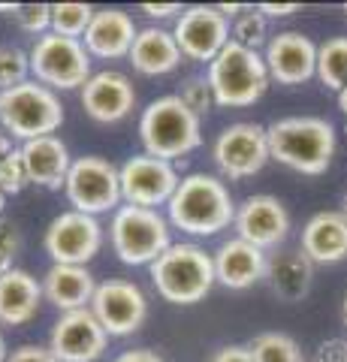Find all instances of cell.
Here are the masks:
<instances>
[{
    "instance_id": "1",
    "label": "cell",
    "mask_w": 347,
    "mask_h": 362,
    "mask_svg": "<svg viewBox=\"0 0 347 362\" xmlns=\"http://www.w3.org/2000/svg\"><path fill=\"white\" fill-rule=\"evenodd\" d=\"M269 154L302 175H323L335 154V130L323 118H281L266 127Z\"/></svg>"
},
{
    "instance_id": "2",
    "label": "cell",
    "mask_w": 347,
    "mask_h": 362,
    "mask_svg": "<svg viewBox=\"0 0 347 362\" xmlns=\"http://www.w3.org/2000/svg\"><path fill=\"white\" fill-rule=\"evenodd\" d=\"M170 221L190 235H215L236 221V206L223 181L194 173L178 181L170 199Z\"/></svg>"
},
{
    "instance_id": "3",
    "label": "cell",
    "mask_w": 347,
    "mask_h": 362,
    "mask_svg": "<svg viewBox=\"0 0 347 362\" xmlns=\"http://www.w3.org/2000/svg\"><path fill=\"white\" fill-rule=\"evenodd\" d=\"M269 66L254 49H245L239 42H227L223 52L208 64V88L215 94L218 106L245 109L254 106L269 88Z\"/></svg>"
},
{
    "instance_id": "4",
    "label": "cell",
    "mask_w": 347,
    "mask_h": 362,
    "mask_svg": "<svg viewBox=\"0 0 347 362\" xmlns=\"http://www.w3.org/2000/svg\"><path fill=\"white\" fill-rule=\"evenodd\" d=\"M151 281L172 305H194L215 287V257L199 245H170L151 263Z\"/></svg>"
},
{
    "instance_id": "5",
    "label": "cell",
    "mask_w": 347,
    "mask_h": 362,
    "mask_svg": "<svg viewBox=\"0 0 347 362\" xmlns=\"http://www.w3.org/2000/svg\"><path fill=\"white\" fill-rule=\"evenodd\" d=\"M139 136L145 145V154L158 157V160H172L184 157L203 142L199 118L190 112L182 97H160L142 112Z\"/></svg>"
},
{
    "instance_id": "6",
    "label": "cell",
    "mask_w": 347,
    "mask_h": 362,
    "mask_svg": "<svg viewBox=\"0 0 347 362\" xmlns=\"http://www.w3.org/2000/svg\"><path fill=\"white\" fill-rule=\"evenodd\" d=\"M0 124L21 142L54 136L64 124V106L52 88L28 78L16 88L0 90Z\"/></svg>"
},
{
    "instance_id": "7",
    "label": "cell",
    "mask_w": 347,
    "mask_h": 362,
    "mask_svg": "<svg viewBox=\"0 0 347 362\" xmlns=\"http://www.w3.org/2000/svg\"><path fill=\"white\" fill-rule=\"evenodd\" d=\"M109 239L121 263L145 266L154 263L166 247H170V226L158 214V209H139V206H121L112 218Z\"/></svg>"
},
{
    "instance_id": "8",
    "label": "cell",
    "mask_w": 347,
    "mask_h": 362,
    "mask_svg": "<svg viewBox=\"0 0 347 362\" xmlns=\"http://www.w3.org/2000/svg\"><path fill=\"white\" fill-rule=\"evenodd\" d=\"M30 73L33 82L52 90L85 88V82L91 78V54L85 52L82 40L58 37L49 30L30 49Z\"/></svg>"
},
{
    "instance_id": "9",
    "label": "cell",
    "mask_w": 347,
    "mask_h": 362,
    "mask_svg": "<svg viewBox=\"0 0 347 362\" xmlns=\"http://www.w3.org/2000/svg\"><path fill=\"white\" fill-rule=\"evenodd\" d=\"M64 190L73 211L91 214V218H97L100 211L115 209L124 199L121 197L118 169L109 160H103V157H79V160H73Z\"/></svg>"
},
{
    "instance_id": "10",
    "label": "cell",
    "mask_w": 347,
    "mask_h": 362,
    "mask_svg": "<svg viewBox=\"0 0 347 362\" xmlns=\"http://www.w3.org/2000/svg\"><path fill=\"white\" fill-rule=\"evenodd\" d=\"M269 136L266 127L251 121L230 124L215 142V163L230 181L257 175L269 160Z\"/></svg>"
},
{
    "instance_id": "11",
    "label": "cell",
    "mask_w": 347,
    "mask_h": 362,
    "mask_svg": "<svg viewBox=\"0 0 347 362\" xmlns=\"http://www.w3.org/2000/svg\"><path fill=\"white\" fill-rule=\"evenodd\" d=\"M121 175V197L127 199V206L139 209H154V206H170L172 194L178 190V173L170 160H158L151 154H139L118 169Z\"/></svg>"
},
{
    "instance_id": "12",
    "label": "cell",
    "mask_w": 347,
    "mask_h": 362,
    "mask_svg": "<svg viewBox=\"0 0 347 362\" xmlns=\"http://www.w3.org/2000/svg\"><path fill=\"white\" fill-rule=\"evenodd\" d=\"M100 245H103V226L82 211L58 214L46 230V251L54 266H85L100 251Z\"/></svg>"
},
{
    "instance_id": "13",
    "label": "cell",
    "mask_w": 347,
    "mask_h": 362,
    "mask_svg": "<svg viewBox=\"0 0 347 362\" xmlns=\"http://www.w3.org/2000/svg\"><path fill=\"white\" fill-rule=\"evenodd\" d=\"M91 311L106 329V335H133L148 317V302H145V293L136 284L112 278L106 284H97Z\"/></svg>"
},
{
    "instance_id": "14",
    "label": "cell",
    "mask_w": 347,
    "mask_h": 362,
    "mask_svg": "<svg viewBox=\"0 0 347 362\" xmlns=\"http://www.w3.org/2000/svg\"><path fill=\"white\" fill-rule=\"evenodd\" d=\"M172 37L184 58L211 64L230 42V21L218 13V6H190L178 16Z\"/></svg>"
},
{
    "instance_id": "15",
    "label": "cell",
    "mask_w": 347,
    "mask_h": 362,
    "mask_svg": "<svg viewBox=\"0 0 347 362\" xmlns=\"http://www.w3.org/2000/svg\"><path fill=\"white\" fill-rule=\"evenodd\" d=\"M106 341H109V335L100 326L94 311L79 308V311L61 314V320L52 329L49 350L61 362H94L103 356Z\"/></svg>"
},
{
    "instance_id": "16",
    "label": "cell",
    "mask_w": 347,
    "mask_h": 362,
    "mask_svg": "<svg viewBox=\"0 0 347 362\" xmlns=\"http://www.w3.org/2000/svg\"><path fill=\"white\" fill-rule=\"evenodd\" d=\"M266 66L278 85H302L317 76V45L305 33L284 30L269 40Z\"/></svg>"
},
{
    "instance_id": "17",
    "label": "cell",
    "mask_w": 347,
    "mask_h": 362,
    "mask_svg": "<svg viewBox=\"0 0 347 362\" xmlns=\"http://www.w3.org/2000/svg\"><path fill=\"white\" fill-rule=\"evenodd\" d=\"M236 230H239V239L248 242L254 247H278L287 239V230H290V214L287 209L278 202L275 197H248L239 206L236 211Z\"/></svg>"
},
{
    "instance_id": "18",
    "label": "cell",
    "mask_w": 347,
    "mask_h": 362,
    "mask_svg": "<svg viewBox=\"0 0 347 362\" xmlns=\"http://www.w3.org/2000/svg\"><path fill=\"white\" fill-rule=\"evenodd\" d=\"M133 103H136V90H133L130 78L115 70L94 73L82 88V106L100 124H115L127 118Z\"/></svg>"
},
{
    "instance_id": "19",
    "label": "cell",
    "mask_w": 347,
    "mask_h": 362,
    "mask_svg": "<svg viewBox=\"0 0 347 362\" xmlns=\"http://www.w3.org/2000/svg\"><path fill=\"white\" fill-rule=\"evenodd\" d=\"M136 25L127 13L121 9H100L94 13L91 25H88L82 45L91 58L100 61H115V58H124L133 49V40H136Z\"/></svg>"
},
{
    "instance_id": "20",
    "label": "cell",
    "mask_w": 347,
    "mask_h": 362,
    "mask_svg": "<svg viewBox=\"0 0 347 362\" xmlns=\"http://www.w3.org/2000/svg\"><path fill=\"white\" fill-rule=\"evenodd\" d=\"M266 269H269L266 254L242 239L223 242L215 254V278L230 290L254 287L260 278H266Z\"/></svg>"
},
{
    "instance_id": "21",
    "label": "cell",
    "mask_w": 347,
    "mask_h": 362,
    "mask_svg": "<svg viewBox=\"0 0 347 362\" xmlns=\"http://www.w3.org/2000/svg\"><path fill=\"white\" fill-rule=\"evenodd\" d=\"M21 157H25V169L30 185L58 190L66 185V175H70V151L58 136H40V139H30L21 145Z\"/></svg>"
},
{
    "instance_id": "22",
    "label": "cell",
    "mask_w": 347,
    "mask_h": 362,
    "mask_svg": "<svg viewBox=\"0 0 347 362\" xmlns=\"http://www.w3.org/2000/svg\"><path fill=\"white\" fill-rule=\"evenodd\" d=\"M302 254L311 263H339L347 257V218L341 211H320L302 230Z\"/></svg>"
},
{
    "instance_id": "23",
    "label": "cell",
    "mask_w": 347,
    "mask_h": 362,
    "mask_svg": "<svg viewBox=\"0 0 347 362\" xmlns=\"http://www.w3.org/2000/svg\"><path fill=\"white\" fill-rule=\"evenodd\" d=\"M94 293H97L94 275L85 266H52L46 278H42V296L64 314L91 308Z\"/></svg>"
},
{
    "instance_id": "24",
    "label": "cell",
    "mask_w": 347,
    "mask_h": 362,
    "mask_svg": "<svg viewBox=\"0 0 347 362\" xmlns=\"http://www.w3.org/2000/svg\"><path fill=\"white\" fill-rule=\"evenodd\" d=\"M42 302V284L25 269H13L0 278V323L25 326L37 317Z\"/></svg>"
},
{
    "instance_id": "25",
    "label": "cell",
    "mask_w": 347,
    "mask_h": 362,
    "mask_svg": "<svg viewBox=\"0 0 347 362\" xmlns=\"http://www.w3.org/2000/svg\"><path fill=\"white\" fill-rule=\"evenodd\" d=\"M130 64L133 70H139L142 76H163L172 73L182 64V49L170 30L163 28H145L136 33L130 49Z\"/></svg>"
},
{
    "instance_id": "26",
    "label": "cell",
    "mask_w": 347,
    "mask_h": 362,
    "mask_svg": "<svg viewBox=\"0 0 347 362\" xmlns=\"http://www.w3.org/2000/svg\"><path fill=\"white\" fill-rule=\"evenodd\" d=\"M266 278L272 284V293L284 302H299L308 296L311 278H314V263L302 251L278 254L266 269Z\"/></svg>"
},
{
    "instance_id": "27",
    "label": "cell",
    "mask_w": 347,
    "mask_h": 362,
    "mask_svg": "<svg viewBox=\"0 0 347 362\" xmlns=\"http://www.w3.org/2000/svg\"><path fill=\"white\" fill-rule=\"evenodd\" d=\"M317 78L332 90L347 88V37L317 45Z\"/></svg>"
},
{
    "instance_id": "28",
    "label": "cell",
    "mask_w": 347,
    "mask_h": 362,
    "mask_svg": "<svg viewBox=\"0 0 347 362\" xmlns=\"http://www.w3.org/2000/svg\"><path fill=\"white\" fill-rule=\"evenodd\" d=\"M94 13L97 9L88 4H52V33L79 40V37H85Z\"/></svg>"
},
{
    "instance_id": "29",
    "label": "cell",
    "mask_w": 347,
    "mask_h": 362,
    "mask_svg": "<svg viewBox=\"0 0 347 362\" xmlns=\"http://www.w3.org/2000/svg\"><path fill=\"white\" fill-rule=\"evenodd\" d=\"M251 356H254V362H305L299 344L284 332L257 335L251 344Z\"/></svg>"
},
{
    "instance_id": "30",
    "label": "cell",
    "mask_w": 347,
    "mask_h": 362,
    "mask_svg": "<svg viewBox=\"0 0 347 362\" xmlns=\"http://www.w3.org/2000/svg\"><path fill=\"white\" fill-rule=\"evenodd\" d=\"M28 73H30V54L21 52L18 45H0V90L28 82Z\"/></svg>"
},
{
    "instance_id": "31",
    "label": "cell",
    "mask_w": 347,
    "mask_h": 362,
    "mask_svg": "<svg viewBox=\"0 0 347 362\" xmlns=\"http://www.w3.org/2000/svg\"><path fill=\"white\" fill-rule=\"evenodd\" d=\"M263 40H266V16L260 9H245L236 18V25H233V42L257 52V45H263Z\"/></svg>"
},
{
    "instance_id": "32",
    "label": "cell",
    "mask_w": 347,
    "mask_h": 362,
    "mask_svg": "<svg viewBox=\"0 0 347 362\" xmlns=\"http://www.w3.org/2000/svg\"><path fill=\"white\" fill-rule=\"evenodd\" d=\"M28 185H30V178L25 169V157H21V148H16L0 163V190H4V197H9V194H21Z\"/></svg>"
},
{
    "instance_id": "33",
    "label": "cell",
    "mask_w": 347,
    "mask_h": 362,
    "mask_svg": "<svg viewBox=\"0 0 347 362\" xmlns=\"http://www.w3.org/2000/svg\"><path fill=\"white\" fill-rule=\"evenodd\" d=\"M13 18L18 21L21 30L28 33H49L52 28V4H18Z\"/></svg>"
},
{
    "instance_id": "34",
    "label": "cell",
    "mask_w": 347,
    "mask_h": 362,
    "mask_svg": "<svg viewBox=\"0 0 347 362\" xmlns=\"http://www.w3.org/2000/svg\"><path fill=\"white\" fill-rule=\"evenodd\" d=\"M182 103L194 112V115H206V112L211 109V103H215V94H211V88H208V78H190V82H184L182 88Z\"/></svg>"
},
{
    "instance_id": "35",
    "label": "cell",
    "mask_w": 347,
    "mask_h": 362,
    "mask_svg": "<svg viewBox=\"0 0 347 362\" xmlns=\"http://www.w3.org/2000/svg\"><path fill=\"white\" fill-rule=\"evenodd\" d=\"M6 362H61V359L54 356L49 347H33V344H25V347L13 350V356H9Z\"/></svg>"
},
{
    "instance_id": "36",
    "label": "cell",
    "mask_w": 347,
    "mask_h": 362,
    "mask_svg": "<svg viewBox=\"0 0 347 362\" xmlns=\"http://www.w3.org/2000/svg\"><path fill=\"white\" fill-rule=\"evenodd\" d=\"M314 362H347V341H341V338L323 341V344L317 347Z\"/></svg>"
},
{
    "instance_id": "37",
    "label": "cell",
    "mask_w": 347,
    "mask_h": 362,
    "mask_svg": "<svg viewBox=\"0 0 347 362\" xmlns=\"http://www.w3.org/2000/svg\"><path fill=\"white\" fill-rule=\"evenodd\" d=\"M211 362H254L251 356V347H220L215 356H211Z\"/></svg>"
},
{
    "instance_id": "38",
    "label": "cell",
    "mask_w": 347,
    "mask_h": 362,
    "mask_svg": "<svg viewBox=\"0 0 347 362\" xmlns=\"http://www.w3.org/2000/svg\"><path fill=\"white\" fill-rule=\"evenodd\" d=\"M0 251L13 254V257L18 251V233H16V226L6 221H0Z\"/></svg>"
},
{
    "instance_id": "39",
    "label": "cell",
    "mask_w": 347,
    "mask_h": 362,
    "mask_svg": "<svg viewBox=\"0 0 347 362\" xmlns=\"http://www.w3.org/2000/svg\"><path fill=\"white\" fill-rule=\"evenodd\" d=\"M142 13L148 18H170L175 13H182L178 4H142Z\"/></svg>"
},
{
    "instance_id": "40",
    "label": "cell",
    "mask_w": 347,
    "mask_h": 362,
    "mask_svg": "<svg viewBox=\"0 0 347 362\" xmlns=\"http://www.w3.org/2000/svg\"><path fill=\"white\" fill-rule=\"evenodd\" d=\"M260 13L266 16V18H284V16H290V13H296V4H260L257 6Z\"/></svg>"
},
{
    "instance_id": "41",
    "label": "cell",
    "mask_w": 347,
    "mask_h": 362,
    "mask_svg": "<svg viewBox=\"0 0 347 362\" xmlns=\"http://www.w3.org/2000/svg\"><path fill=\"white\" fill-rule=\"evenodd\" d=\"M115 362H163V356H158L154 350H127Z\"/></svg>"
},
{
    "instance_id": "42",
    "label": "cell",
    "mask_w": 347,
    "mask_h": 362,
    "mask_svg": "<svg viewBox=\"0 0 347 362\" xmlns=\"http://www.w3.org/2000/svg\"><path fill=\"white\" fill-rule=\"evenodd\" d=\"M13 151H16V148H13V139H9L6 133H0V163H4L6 157L13 154Z\"/></svg>"
},
{
    "instance_id": "43",
    "label": "cell",
    "mask_w": 347,
    "mask_h": 362,
    "mask_svg": "<svg viewBox=\"0 0 347 362\" xmlns=\"http://www.w3.org/2000/svg\"><path fill=\"white\" fill-rule=\"evenodd\" d=\"M6 272H13V254L0 251V278H4Z\"/></svg>"
},
{
    "instance_id": "44",
    "label": "cell",
    "mask_w": 347,
    "mask_h": 362,
    "mask_svg": "<svg viewBox=\"0 0 347 362\" xmlns=\"http://www.w3.org/2000/svg\"><path fill=\"white\" fill-rule=\"evenodd\" d=\"M339 106H341V112L347 115V88H344V90H339Z\"/></svg>"
},
{
    "instance_id": "45",
    "label": "cell",
    "mask_w": 347,
    "mask_h": 362,
    "mask_svg": "<svg viewBox=\"0 0 347 362\" xmlns=\"http://www.w3.org/2000/svg\"><path fill=\"white\" fill-rule=\"evenodd\" d=\"M9 356H6V344H4V335H0V362H6Z\"/></svg>"
},
{
    "instance_id": "46",
    "label": "cell",
    "mask_w": 347,
    "mask_h": 362,
    "mask_svg": "<svg viewBox=\"0 0 347 362\" xmlns=\"http://www.w3.org/2000/svg\"><path fill=\"white\" fill-rule=\"evenodd\" d=\"M4 206H6V197H4V190H0V211H4Z\"/></svg>"
},
{
    "instance_id": "47",
    "label": "cell",
    "mask_w": 347,
    "mask_h": 362,
    "mask_svg": "<svg viewBox=\"0 0 347 362\" xmlns=\"http://www.w3.org/2000/svg\"><path fill=\"white\" fill-rule=\"evenodd\" d=\"M344 323H347V299H344Z\"/></svg>"
},
{
    "instance_id": "48",
    "label": "cell",
    "mask_w": 347,
    "mask_h": 362,
    "mask_svg": "<svg viewBox=\"0 0 347 362\" xmlns=\"http://www.w3.org/2000/svg\"><path fill=\"white\" fill-rule=\"evenodd\" d=\"M341 214H344V218H347V199H344V211H341Z\"/></svg>"
},
{
    "instance_id": "49",
    "label": "cell",
    "mask_w": 347,
    "mask_h": 362,
    "mask_svg": "<svg viewBox=\"0 0 347 362\" xmlns=\"http://www.w3.org/2000/svg\"><path fill=\"white\" fill-rule=\"evenodd\" d=\"M344 13H347V4H344Z\"/></svg>"
},
{
    "instance_id": "50",
    "label": "cell",
    "mask_w": 347,
    "mask_h": 362,
    "mask_svg": "<svg viewBox=\"0 0 347 362\" xmlns=\"http://www.w3.org/2000/svg\"><path fill=\"white\" fill-rule=\"evenodd\" d=\"M311 362H314V359H311Z\"/></svg>"
}]
</instances>
